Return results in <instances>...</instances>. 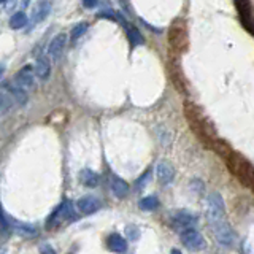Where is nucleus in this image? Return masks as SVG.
<instances>
[{"label": "nucleus", "mask_w": 254, "mask_h": 254, "mask_svg": "<svg viewBox=\"0 0 254 254\" xmlns=\"http://www.w3.org/2000/svg\"><path fill=\"white\" fill-rule=\"evenodd\" d=\"M3 72H5V67H3V65H0V76L3 75Z\"/></svg>", "instance_id": "26"}, {"label": "nucleus", "mask_w": 254, "mask_h": 254, "mask_svg": "<svg viewBox=\"0 0 254 254\" xmlns=\"http://www.w3.org/2000/svg\"><path fill=\"white\" fill-rule=\"evenodd\" d=\"M27 22H29V18H27V15L24 13V11H18V13H15L13 16L10 18V27L11 29H15V30H18V29H22V27H26L27 26Z\"/></svg>", "instance_id": "14"}, {"label": "nucleus", "mask_w": 254, "mask_h": 254, "mask_svg": "<svg viewBox=\"0 0 254 254\" xmlns=\"http://www.w3.org/2000/svg\"><path fill=\"white\" fill-rule=\"evenodd\" d=\"M15 83L16 86H19L22 89H32L35 86V78H34L32 70L29 67H24L22 70H19L15 75Z\"/></svg>", "instance_id": "7"}, {"label": "nucleus", "mask_w": 254, "mask_h": 254, "mask_svg": "<svg viewBox=\"0 0 254 254\" xmlns=\"http://www.w3.org/2000/svg\"><path fill=\"white\" fill-rule=\"evenodd\" d=\"M88 29H89V24H88V22H78V24H75V26L72 27V32H70L72 40L80 38L81 35L86 34V30H88Z\"/></svg>", "instance_id": "19"}, {"label": "nucleus", "mask_w": 254, "mask_h": 254, "mask_svg": "<svg viewBox=\"0 0 254 254\" xmlns=\"http://www.w3.org/2000/svg\"><path fill=\"white\" fill-rule=\"evenodd\" d=\"M3 2H7V0H0V3H3Z\"/></svg>", "instance_id": "27"}, {"label": "nucleus", "mask_w": 254, "mask_h": 254, "mask_svg": "<svg viewBox=\"0 0 254 254\" xmlns=\"http://www.w3.org/2000/svg\"><path fill=\"white\" fill-rule=\"evenodd\" d=\"M196 224H197V218L196 215H192L191 211L180 210L172 215V227L178 232L184 231V229L194 227Z\"/></svg>", "instance_id": "3"}, {"label": "nucleus", "mask_w": 254, "mask_h": 254, "mask_svg": "<svg viewBox=\"0 0 254 254\" xmlns=\"http://www.w3.org/2000/svg\"><path fill=\"white\" fill-rule=\"evenodd\" d=\"M7 221H8V229L10 231L16 232L18 235H22V237H35L37 235V227L32 226V224H26V222H18L15 221L13 218L7 216Z\"/></svg>", "instance_id": "5"}, {"label": "nucleus", "mask_w": 254, "mask_h": 254, "mask_svg": "<svg viewBox=\"0 0 254 254\" xmlns=\"http://www.w3.org/2000/svg\"><path fill=\"white\" fill-rule=\"evenodd\" d=\"M8 89H10V95L13 99H16L18 102H21V104H26L27 102V94H26V91H24L22 88H19V86H8Z\"/></svg>", "instance_id": "18"}, {"label": "nucleus", "mask_w": 254, "mask_h": 254, "mask_svg": "<svg viewBox=\"0 0 254 254\" xmlns=\"http://www.w3.org/2000/svg\"><path fill=\"white\" fill-rule=\"evenodd\" d=\"M207 221L218 243L222 246H232L235 243V234L227 221L224 200H222L219 192H210L208 194Z\"/></svg>", "instance_id": "1"}, {"label": "nucleus", "mask_w": 254, "mask_h": 254, "mask_svg": "<svg viewBox=\"0 0 254 254\" xmlns=\"http://www.w3.org/2000/svg\"><path fill=\"white\" fill-rule=\"evenodd\" d=\"M40 254H56V253H54V250H53L51 245L45 243V245L40 246Z\"/></svg>", "instance_id": "22"}, {"label": "nucleus", "mask_w": 254, "mask_h": 254, "mask_svg": "<svg viewBox=\"0 0 254 254\" xmlns=\"http://www.w3.org/2000/svg\"><path fill=\"white\" fill-rule=\"evenodd\" d=\"M65 45H67V35L65 34L56 35V37L51 40L50 46H48V56L57 62V60L60 59V56H62L64 50H65Z\"/></svg>", "instance_id": "4"}, {"label": "nucleus", "mask_w": 254, "mask_h": 254, "mask_svg": "<svg viewBox=\"0 0 254 254\" xmlns=\"http://www.w3.org/2000/svg\"><path fill=\"white\" fill-rule=\"evenodd\" d=\"M21 3H22V7H27V5L30 3V0H21Z\"/></svg>", "instance_id": "25"}, {"label": "nucleus", "mask_w": 254, "mask_h": 254, "mask_svg": "<svg viewBox=\"0 0 254 254\" xmlns=\"http://www.w3.org/2000/svg\"><path fill=\"white\" fill-rule=\"evenodd\" d=\"M35 75H37L40 80H48L51 75V64L48 60L46 56H40L35 62Z\"/></svg>", "instance_id": "9"}, {"label": "nucleus", "mask_w": 254, "mask_h": 254, "mask_svg": "<svg viewBox=\"0 0 254 254\" xmlns=\"http://www.w3.org/2000/svg\"><path fill=\"white\" fill-rule=\"evenodd\" d=\"M138 207L143 211H154L157 207H159V200L157 197L154 196H148V197H143L140 202H138Z\"/></svg>", "instance_id": "16"}, {"label": "nucleus", "mask_w": 254, "mask_h": 254, "mask_svg": "<svg viewBox=\"0 0 254 254\" xmlns=\"http://www.w3.org/2000/svg\"><path fill=\"white\" fill-rule=\"evenodd\" d=\"M126 30H127V37H129L132 46H137V45H143L145 43L143 35L140 34V30H138L137 27H134V26H126Z\"/></svg>", "instance_id": "15"}, {"label": "nucleus", "mask_w": 254, "mask_h": 254, "mask_svg": "<svg viewBox=\"0 0 254 254\" xmlns=\"http://www.w3.org/2000/svg\"><path fill=\"white\" fill-rule=\"evenodd\" d=\"M111 189L118 199H124L129 194V184L119 177H111Z\"/></svg>", "instance_id": "12"}, {"label": "nucleus", "mask_w": 254, "mask_h": 254, "mask_svg": "<svg viewBox=\"0 0 254 254\" xmlns=\"http://www.w3.org/2000/svg\"><path fill=\"white\" fill-rule=\"evenodd\" d=\"M76 207L83 215H92L100 208V202H99V199H95L92 196H86L78 200Z\"/></svg>", "instance_id": "8"}, {"label": "nucleus", "mask_w": 254, "mask_h": 254, "mask_svg": "<svg viewBox=\"0 0 254 254\" xmlns=\"http://www.w3.org/2000/svg\"><path fill=\"white\" fill-rule=\"evenodd\" d=\"M80 181L86 187H95L99 184V175L91 170V168H84V170L80 172Z\"/></svg>", "instance_id": "13"}, {"label": "nucleus", "mask_w": 254, "mask_h": 254, "mask_svg": "<svg viewBox=\"0 0 254 254\" xmlns=\"http://www.w3.org/2000/svg\"><path fill=\"white\" fill-rule=\"evenodd\" d=\"M180 238H181V243L184 245V248H187L189 251H203L207 248V243H205V238L203 235L196 231L194 227H189V229H184V231L180 232Z\"/></svg>", "instance_id": "2"}, {"label": "nucleus", "mask_w": 254, "mask_h": 254, "mask_svg": "<svg viewBox=\"0 0 254 254\" xmlns=\"http://www.w3.org/2000/svg\"><path fill=\"white\" fill-rule=\"evenodd\" d=\"M108 250H111L113 253H126L127 250V241L121 237L119 234H111L108 237Z\"/></svg>", "instance_id": "11"}, {"label": "nucleus", "mask_w": 254, "mask_h": 254, "mask_svg": "<svg viewBox=\"0 0 254 254\" xmlns=\"http://www.w3.org/2000/svg\"><path fill=\"white\" fill-rule=\"evenodd\" d=\"M50 11H51V3L46 2V0H41V2L35 5V8L32 11V22H35V24L41 22L48 15H50Z\"/></svg>", "instance_id": "10"}, {"label": "nucleus", "mask_w": 254, "mask_h": 254, "mask_svg": "<svg viewBox=\"0 0 254 254\" xmlns=\"http://www.w3.org/2000/svg\"><path fill=\"white\" fill-rule=\"evenodd\" d=\"M149 178H151V170H146L140 178L137 180V187H138V189H143L145 184H146L148 181H149Z\"/></svg>", "instance_id": "20"}, {"label": "nucleus", "mask_w": 254, "mask_h": 254, "mask_svg": "<svg viewBox=\"0 0 254 254\" xmlns=\"http://www.w3.org/2000/svg\"><path fill=\"white\" fill-rule=\"evenodd\" d=\"M170 254H183L180 250H177V248H173V250L170 251Z\"/></svg>", "instance_id": "24"}, {"label": "nucleus", "mask_w": 254, "mask_h": 254, "mask_svg": "<svg viewBox=\"0 0 254 254\" xmlns=\"http://www.w3.org/2000/svg\"><path fill=\"white\" fill-rule=\"evenodd\" d=\"M13 107V97L10 94L0 92V114H5Z\"/></svg>", "instance_id": "17"}, {"label": "nucleus", "mask_w": 254, "mask_h": 254, "mask_svg": "<svg viewBox=\"0 0 254 254\" xmlns=\"http://www.w3.org/2000/svg\"><path fill=\"white\" fill-rule=\"evenodd\" d=\"M126 234H127V237H129L130 240H137L138 237H140V232H138V227H135V226H127Z\"/></svg>", "instance_id": "21"}, {"label": "nucleus", "mask_w": 254, "mask_h": 254, "mask_svg": "<svg viewBox=\"0 0 254 254\" xmlns=\"http://www.w3.org/2000/svg\"><path fill=\"white\" fill-rule=\"evenodd\" d=\"M156 175L162 184H170L175 178V168L168 161H161L156 167Z\"/></svg>", "instance_id": "6"}, {"label": "nucleus", "mask_w": 254, "mask_h": 254, "mask_svg": "<svg viewBox=\"0 0 254 254\" xmlns=\"http://www.w3.org/2000/svg\"><path fill=\"white\" fill-rule=\"evenodd\" d=\"M99 3V0H83V7L84 8H95Z\"/></svg>", "instance_id": "23"}]
</instances>
